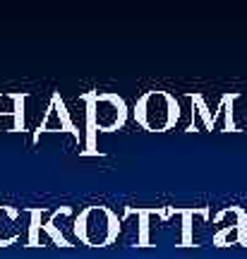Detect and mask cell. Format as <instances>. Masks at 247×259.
Segmentation results:
<instances>
[{
	"label": "cell",
	"instance_id": "cell-1",
	"mask_svg": "<svg viewBox=\"0 0 247 259\" xmlns=\"http://www.w3.org/2000/svg\"><path fill=\"white\" fill-rule=\"evenodd\" d=\"M84 147L82 156H103L99 149V132H118L128 122V103L113 92H84Z\"/></svg>",
	"mask_w": 247,
	"mask_h": 259
},
{
	"label": "cell",
	"instance_id": "cell-2",
	"mask_svg": "<svg viewBox=\"0 0 247 259\" xmlns=\"http://www.w3.org/2000/svg\"><path fill=\"white\" fill-rule=\"evenodd\" d=\"M122 231V219L110 206L94 204L84 206L72 223V235L87 247H108L118 240Z\"/></svg>",
	"mask_w": 247,
	"mask_h": 259
},
{
	"label": "cell",
	"instance_id": "cell-3",
	"mask_svg": "<svg viewBox=\"0 0 247 259\" xmlns=\"http://www.w3.org/2000/svg\"><path fill=\"white\" fill-rule=\"evenodd\" d=\"M135 120L147 132H168L180 122L183 108L171 92H144L135 103Z\"/></svg>",
	"mask_w": 247,
	"mask_h": 259
},
{
	"label": "cell",
	"instance_id": "cell-4",
	"mask_svg": "<svg viewBox=\"0 0 247 259\" xmlns=\"http://www.w3.org/2000/svg\"><path fill=\"white\" fill-rule=\"evenodd\" d=\"M53 132H67V135H72V139L77 142V147L82 151L84 132L79 130V125H74L72 115H70V108H67L65 99L60 96V92L51 94V99L46 103V113H44V118L38 120L36 130H34V142H38L44 135H53Z\"/></svg>",
	"mask_w": 247,
	"mask_h": 259
},
{
	"label": "cell",
	"instance_id": "cell-5",
	"mask_svg": "<svg viewBox=\"0 0 247 259\" xmlns=\"http://www.w3.org/2000/svg\"><path fill=\"white\" fill-rule=\"evenodd\" d=\"M125 216H137L139 228H137V247H151V235H149V219H161L168 221L175 216V206H149V209H135V206H125Z\"/></svg>",
	"mask_w": 247,
	"mask_h": 259
},
{
	"label": "cell",
	"instance_id": "cell-6",
	"mask_svg": "<svg viewBox=\"0 0 247 259\" xmlns=\"http://www.w3.org/2000/svg\"><path fill=\"white\" fill-rule=\"evenodd\" d=\"M10 96L8 92H0V130L5 132H24L27 122H24V103H27L29 94L27 92H15V108L8 111L5 101Z\"/></svg>",
	"mask_w": 247,
	"mask_h": 259
},
{
	"label": "cell",
	"instance_id": "cell-7",
	"mask_svg": "<svg viewBox=\"0 0 247 259\" xmlns=\"http://www.w3.org/2000/svg\"><path fill=\"white\" fill-rule=\"evenodd\" d=\"M22 213H24V209L0 204V247H10V245H17L19 240H27V228L15 226Z\"/></svg>",
	"mask_w": 247,
	"mask_h": 259
},
{
	"label": "cell",
	"instance_id": "cell-8",
	"mask_svg": "<svg viewBox=\"0 0 247 259\" xmlns=\"http://www.w3.org/2000/svg\"><path fill=\"white\" fill-rule=\"evenodd\" d=\"M24 213L29 216V226H27V247H44V216L51 213L48 206H29L24 209Z\"/></svg>",
	"mask_w": 247,
	"mask_h": 259
},
{
	"label": "cell",
	"instance_id": "cell-9",
	"mask_svg": "<svg viewBox=\"0 0 247 259\" xmlns=\"http://www.w3.org/2000/svg\"><path fill=\"white\" fill-rule=\"evenodd\" d=\"M70 213H72V206H58V209H53L51 219L44 223V235H48V238H51V242H53V245H58V247H74L72 240H70V238L63 233V228L58 226V221H60V219H65V216H70Z\"/></svg>",
	"mask_w": 247,
	"mask_h": 259
},
{
	"label": "cell",
	"instance_id": "cell-10",
	"mask_svg": "<svg viewBox=\"0 0 247 259\" xmlns=\"http://www.w3.org/2000/svg\"><path fill=\"white\" fill-rule=\"evenodd\" d=\"M187 101L192 103V120L185 125V132H197V118H201V127L204 130H214V111H209V106L204 101L201 94H187Z\"/></svg>",
	"mask_w": 247,
	"mask_h": 259
},
{
	"label": "cell",
	"instance_id": "cell-11",
	"mask_svg": "<svg viewBox=\"0 0 247 259\" xmlns=\"http://www.w3.org/2000/svg\"><path fill=\"white\" fill-rule=\"evenodd\" d=\"M175 216H183V233H180V247H192L194 245V233H192V219L201 216L204 221L209 219V209L207 206H190V209H180L175 206Z\"/></svg>",
	"mask_w": 247,
	"mask_h": 259
}]
</instances>
